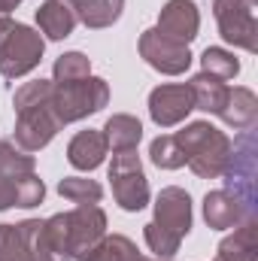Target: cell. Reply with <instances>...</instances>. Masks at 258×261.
I'll return each instance as SVG.
<instances>
[{"mask_svg": "<svg viewBox=\"0 0 258 261\" xmlns=\"http://www.w3.org/2000/svg\"><path fill=\"white\" fill-rule=\"evenodd\" d=\"M15 146L21 152H40L52 143V137L61 130V122L52 110V82L37 79L24 82L15 97Z\"/></svg>", "mask_w": 258, "mask_h": 261, "instance_id": "1", "label": "cell"}, {"mask_svg": "<svg viewBox=\"0 0 258 261\" xmlns=\"http://www.w3.org/2000/svg\"><path fill=\"white\" fill-rule=\"evenodd\" d=\"M192 231V197L186 189L167 186L155 200V219L143 228L146 246L155 258H173L179 252L183 237Z\"/></svg>", "mask_w": 258, "mask_h": 261, "instance_id": "2", "label": "cell"}, {"mask_svg": "<svg viewBox=\"0 0 258 261\" xmlns=\"http://www.w3.org/2000/svg\"><path fill=\"white\" fill-rule=\"evenodd\" d=\"M43 197L46 186L37 176L34 155L21 152L9 140H0V213L9 206H40Z\"/></svg>", "mask_w": 258, "mask_h": 261, "instance_id": "3", "label": "cell"}, {"mask_svg": "<svg viewBox=\"0 0 258 261\" xmlns=\"http://www.w3.org/2000/svg\"><path fill=\"white\" fill-rule=\"evenodd\" d=\"M173 137L186 155V164L200 179H219L225 173V164L231 155V140L225 130L213 128L210 122H192Z\"/></svg>", "mask_w": 258, "mask_h": 261, "instance_id": "4", "label": "cell"}, {"mask_svg": "<svg viewBox=\"0 0 258 261\" xmlns=\"http://www.w3.org/2000/svg\"><path fill=\"white\" fill-rule=\"evenodd\" d=\"M225 192L237 197L246 219H255V179H258V137L255 130H240V137L231 143V155L225 164Z\"/></svg>", "mask_w": 258, "mask_h": 261, "instance_id": "5", "label": "cell"}, {"mask_svg": "<svg viewBox=\"0 0 258 261\" xmlns=\"http://www.w3.org/2000/svg\"><path fill=\"white\" fill-rule=\"evenodd\" d=\"M107 103H110V85L100 76H85L76 82H52V110L61 128L100 113Z\"/></svg>", "mask_w": 258, "mask_h": 261, "instance_id": "6", "label": "cell"}, {"mask_svg": "<svg viewBox=\"0 0 258 261\" xmlns=\"http://www.w3.org/2000/svg\"><path fill=\"white\" fill-rule=\"evenodd\" d=\"M43 52H46V40L34 28L12 21L9 15L0 18V73L6 79H18L31 73L43 61Z\"/></svg>", "mask_w": 258, "mask_h": 261, "instance_id": "7", "label": "cell"}, {"mask_svg": "<svg viewBox=\"0 0 258 261\" xmlns=\"http://www.w3.org/2000/svg\"><path fill=\"white\" fill-rule=\"evenodd\" d=\"M110 182L113 197L125 213H140L149 203V179L143 173L137 152H116L110 164Z\"/></svg>", "mask_w": 258, "mask_h": 261, "instance_id": "8", "label": "cell"}, {"mask_svg": "<svg viewBox=\"0 0 258 261\" xmlns=\"http://www.w3.org/2000/svg\"><path fill=\"white\" fill-rule=\"evenodd\" d=\"M213 12L225 43L246 52H258V21L246 0H216Z\"/></svg>", "mask_w": 258, "mask_h": 261, "instance_id": "9", "label": "cell"}, {"mask_svg": "<svg viewBox=\"0 0 258 261\" xmlns=\"http://www.w3.org/2000/svg\"><path fill=\"white\" fill-rule=\"evenodd\" d=\"M140 58L152 67V70L164 73V76H179V73H186L189 64H192L189 46L164 37L158 28L143 31V37H140Z\"/></svg>", "mask_w": 258, "mask_h": 261, "instance_id": "10", "label": "cell"}, {"mask_svg": "<svg viewBox=\"0 0 258 261\" xmlns=\"http://www.w3.org/2000/svg\"><path fill=\"white\" fill-rule=\"evenodd\" d=\"M67 234H70L73 261H82L107 234V213L97 203H79L73 213H67Z\"/></svg>", "mask_w": 258, "mask_h": 261, "instance_id": "11", "label": "cell"}, {"mask_svg": "<svg viewBox=\"0 0 258 261\" xmlns=\"http://www.w3.org/2000/svg\"><path fill=\"white\" fill-rule=\"evenodd\" d=\"M194 110L192 88L189 85H158L149 94V116L158 128H173L179 125Z\"/></svg>", "mask_w": 258, "mask_h": 261, "instance_id": "12", "label": "cell"}, {"mask_svg": "<svg viewBox=\"0 0 258 261\" xmlns=\"http://www.w3.org/2000/svg\"><path fill=\"white\" fill-rule=\"evenodd\" d=\"M31 249H34V261H73L70 234H67V213H58L37 225Z\"/></svg>", "mask_w": 258, "mask_h": 261, "instance_id": "13", "label": "cell"}, {"mask_svg": "<svg viewBox=\"0 0 258 261\" xmlns=\"http://www.w3.org/2000/svg\"><path fill=\"white\" fill-rule=\"evenodd\" d=\"M197 28H200V12H197V3L194 0H167L161 15H158V31L183 46H189L194 37H197Z\"/></svg>", "mask_w": 258, "mask_h": 261, "instance_id": "14", "label": "cell"}, {"mask_svg": "<svg viewBox=\"0 0 258 261\" xmlns=\"http://www.w3.org/2000/svg\"><path fill=\"white\" fill-rule=\"evenodd\" d=\"M219 119L234 130H249L255 128L258 122V97L252 88H228V97H225V107L219 113Z\"/></svg>", "mask_w": 258, "mask_h": 261, "instance_id": "15", "label": "cell"}, {"mask_svg": "<svg viewBox=\"0 0 258 261\" xmlns=\"http://www.w3.org/2000/svg\"><path fill=\"white\" fill-rule=\"evenodd\" d=\"M40 219H24L18 225H0V261H34V231Z\"/></svg>", "mask_w": 258, "mask_h": 261, "instance_id": "16", "label": "cell"}, {"mask_svg": "<svg viewBox=\"0 0 258 261\" xmlns=\"http://www.w3.org/2000/svg\"><path fill=\"white\" fill-rule=\"evenodd\" d=\"M104 158H107V140H104L100 130L94 128L79 130L70 140V146H67V161L76 170H94V167L104 164Z\"/></svg>", "mask_w": 258, "mask_h": 261, "instance_id": "17", "label": "cell"}, {"mask_svg": "<svg viewBox=\"0 0 258 261\" xmlns=\"http://www.w3.org/2000/svg\"><path fill=\"white\" fill-rule=\"evenodd\" d=\"M258 258V222L243 219L231 237L219 243L216 261H255Z\"/></svg>", "mask_w": 258, "mask_h": 261, "instance_id": "18", "label": "cell"}, {"mask_svg": "<svg viewBox=\"0 0 258 261\" xmlns=\"http://www.w3.org/2000/svg\"><path fill=\"white\" fill-rule=\"evenodd\" d=\"M203 219H207L210 228L228 231V228H237V225L246 219V213H243V206L237 203V197L228 195V192L222 189V192H207V197H203Z\"/></svg>", "mask_w": 258, "mask_h": 261, "instance_id": "19", "label": "cell"}, {"mask_svg": "<svg viewBox=\"0 0 258 261\" xmlns=\"http://www.w3.org/2000/svg\"><path fill=\"white\" fill-rule=\"evenodd\" d=\"M64 3L73 9L76 21H82L91 31L116 24L125 9V0H64Z\"/></svg>", "mask_w": 258, "mask_h": 261, "instance_id": "20", "label": "cell"}, {"mask_svg": "<svg viewBox=\"0 0 258 261\" xmlns=\"http://www.w3.org/2000/svg\"><path fill=\"white\" fill-rule=\"evenodd\" d=\"M37 24L49 40H67L76 28V15L64 0H46L37 9Z\"/></svg>", "mask_w": 258, "mask_h": 261, "instance_id": "21", "label": "cell"}, {"mask_svg": "<svg viewBox=\"0 0 258 261\" xmlns=\"http://www.w3.org/2000/svg\"><path fill=\"white\" fill-rule=\"evenodd\" d=\"M104 140H107V149L113 152H134L140 137H143V125L128 116V113H119V116H110L107 125H104Z\"/></svg>", "mask_w": 258, "mask_h": 261, "instance_id": "22", "label": "cell"}, {"mask_svg": "<svg viewBox=\"0 0 258 261\" xmlns=\"http://www.w3.org/2000/svg\"><path fill=\"white\" fill-rule=\"evenodd\" d=\"M189 88H192L194 110H203V113H213V116L222 113L225 97H228V85L222 79H216L210 73H197V76H192Z\"/></svg>", "mask_w": 258, "mask_h": 261, "instance_id": "23", "label": "cell"}, {"mask_svg": "<svg viewBox=\"0 0 258 261\" xmlns=\"http://www.w3.org/2000/svg\"><path fill=\"white\" fill-rule=\"evenodd\" d=\"M82 261H140V252H137V243L128 240L125 234H113V237L104 234Z\"/></svg>", "mask_w": 258, "mask_h": 261, "instance_id": "24", "label": "cell"}, {"mask_svg": "<svg viewBox=\"0 0 258 261\" xmlns=\"http://www.w3.org/2000/svg\"><path fill=\"white\" fill-rule=\"evenodd\" d=\"M200 73H210V76H216V79H234L237 73H240V61L234 58V52H228V49H219V46H210V49H203V55H200Z\"/></svg>", "mask_w": 258, "mask_h": 261, "instance_id": "25", "label": "cell"}, {"mask_svg": "<svg viewBox=\"0 0 258 261\" xmlns=\"http://www.w3.org/2000/svg\"><path fill=\"white\" fill-rule=\"evenodd\" d=\"M149 158H152L155 167H161V170H176V167L186 164V155H183V149H179V143H176L173 134L155 137L152 146H149Z\"/></svg>", "mask_w": 258, "mask_h": 261, "instance_id": "26", "label": "cell"}, {"mask_svg": "<svg viewBox=\"0 0 258 261\" xmlns=\"http://www.w3.org/2000/svg\"><path fill=\"white\" fill-rule=\"evenodd\" d=\"M58 195L73 200V203H100L104 189H100V182L85 179V176H64L58 182Z\"/></svg>", "mask_w": 258, "mask_h": 261, "instance_id": "27", "label": "cell"}, {"mask_svg": "<svg viewBox=\"0 0 258 261\" xmlns=\"http://www.w3.org/2000/svg\"><path fill=\"white\" fill-rule=\"evenodd\" d=\"M52 82H76V79H85V76H91V61H88V55H82V52H64L55 67H52Z\"/></svg>", "mask_w": 258, "mask_h": 261, "instance_id": "28", "label": "cell"}, {"mask_svg": "<svg viewBox=\"0 0 258 261\" xmlns=\"http://www.w3.org/2000/svg\"><path fill=\"white\" fill-rule=\"evenodd\" d=\"M18 3L21 0H0V18H6L12 9H18Z\"/></svg>", "mask_w": 258, "mask_h": 261, "instance_id": "29", "label": "cell"}, {"mask_svg": "<svg viewBox=\"0 0 258 261\" xmlns=\"http://www.w3.org/2000/svg\"><path fill=\"white\" fill-rule=\"evenodd\" d=\"M140 261H170V258H140Z\"/></svg>", "mask_w": 258, "mask_h": 261, "instance_id": "30", "label": "cell"}, {"mask_svg": "<svg viewBox=\"0 0 258 261\" xmlns=\"http://www.w3.org/2000/svg\"><path fill=\"white\" fill-rule=\"evenodd\" d=\"M246 3H249V6H255V3H258V0H246Z\"/></svg>", "mask_w": 258, "mask_h": 261, "instance_id": "31", "label": "cell"}]
</instances>
